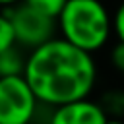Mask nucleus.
<instances>
[{"label":"nucleus","instance_id":"1","mask_svg":"<svg viewBox=\"0 0 124 124\" xmlns=\"http://www.w3.org/2000/svg\"><path fill=\"white\" fill-rule=\"evenodd\" d=\"M23 76L43 105L58 107L85 99L95 85L97 68L91 52L64 37H52L31 50L25 58Z\"/></svg>","mask_w":124,"mask_h":124},{"label":"nucleus","instance_id":"2","mask_svg":"<svg viewBox=\"0 0 124 124\" xmlns=\"http://www.w3.org/2000/svg\"><path fill=\"white\" fill-rule=\"evenodd\" d=\"M58 25L66 41L87 52H95L107 45L112 17L101 0H68L58 16Z\"/></svg>","mask_w":124,"mask_h":124},{"label":"nucleus","instance_id":"3","mask_svg":"<svg viewBox=\"0 0 124 124\" xmlns=\"http://www.w3.org/2000/svg\"><path fill=\"white\" fill-rule=\"evenodd\" d=\"M39 103L23 74L0 78V124H31Z\"/></svg>","mask_w":124,"mask_h":124},{"label":"nucleus","instance_id":"4","mask_svg":"<svg viewBox=\"0 0 124 124\" xmlns=\"http://www.w3.org/2000/svg\"><path fill=\"white\" fill-rule=\"evenodd\" d=\"M4 12L12 19L16 39L19 45L37 48L54 37V17L35 10L33 6L25 4V2L10 6Z\"/></svg>","mask_w":124,"mask_h":124},{"label":"nucleus","instance_id":"5","mask_svg":"<svg viewBox=\"0 0 124 124\" xmlns=\"http://www.w3.org/2000/svg\"><path fill=\"white\" fill-rule=\"evenodd\" d=\"M108 114L101 103L85 99L54 107L48 124H107Z\"/></svg>","mask_w":124,"mask_h":124},{"label":"nucleus","instance_id":"6","mask_svg":"<svg viewBox=\"0 0 124 124\" xmlns=\"http://www.w3.org/2000/svg\"><path fill=\"white\" fill-rule=\"evenodd\" d=\"M23 70H25V60L14 46L0 52V78L19 76V74H23Z\"/></svg>","mask_w":124,"mask_h":124},{"label":"nucleus","instance_id":"7","mask_svg":"<svg viewBox=\"0 0 124 124\" xmlns=\"http://www.w3.org/2000/svg\"><path fill=\"white\" fill-rule=\"evenodd\" d=\"M101 105H103V108L107 110V114H112L114 118L124 116V91L114 89V91L105 93Z\"/></svg>","mask_w":124,"mask_h":124},{"label":"nucleus","instance_id":"8","mask_svg":"<svg viewBox=\"0 0 124 124\" xmlns=\"http://www.w3.org/2000/svg\"><path fill=\"white\" fill-rule=\"evenodd\" d=\"M16 43H17V39H16V31H14L12 19L8 17L6 12H2L0 14V52L12 48Z\"/></svg>","mask_w":124,"mask_h":124},{"label":"nucleus","instance_id":"9","mask_svg":"<svg viewBox=\"0 0 124 124\" xmlns=\"http://www.w3.org/2000/svg\"><path fill=\"white\" fill-rule=\"evenodd\" d=\"M23 2L29 4V6H33L35 10H39L43 14L58 19V16L62 14V10H64V6H66L68 0H23Z\"/></svg>","mask_w":124,"mask_h":124},{"label":"nucleus","instance_id":"10","mask_svg":"<svg viewBox=\"0 0 124 124\" xmlns=\"http://www.w3.org/2000/svg\"><path fill=\"white\" fill-rule=\"evenodd\" d=\"M112 31L116 33L118 41L124 43V0L120 2V6L116 8V12L112 16Z\"/></svg>","mask_w":124,"mask_h":124},{"label":"nucleus","instance_id":"11","mask_svg":"<svg viewBox=\"0 0 124 124\" xmlns=\"http://www.w3.org/2000/svg\"><path fill=\"white\" fill-rule=\"evenodd\" d=\"M112 62H114V66L124 74V43H118V45L114 46V50H112Z\"/></svg>","mask_w":124,"mask_h":124},{"label":"nucleus","instance_id":"12","mask_svg":"<svg viewBox=\"0 0 124 124\" xmlns=\"http://www.w3.org/2000/svg\"><path fill=\"white\" fill-rule=\"evenodd\" d=\"M19 2H23V0H0V6L2 8H10V6H16Z\"/></svg>","mask_w":124,"mask_h":124},{"label":"nucleus","instance_id":"13","mask_svg":"<svg viewBox=\"0 0 124 124\" xmlns=\"http://www.w3.org/2000/svg\"><path fill=\"white\" fill-rule=\"evenodd\" d=\"M107 124H124V120H120V118H108Z\"/></svg>","mask_w":124,"mask_h":124}]
</instances>
